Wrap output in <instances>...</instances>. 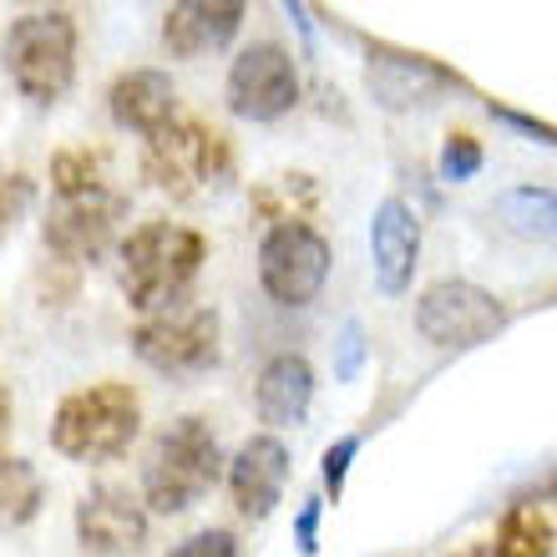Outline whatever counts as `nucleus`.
<instances>
[{
  "label": "nucleus",
  "mask_w": 557,
  "mask_h": 557,
  "mask_svg": "<svg viewBox=\"0 0 557 557\" xmlns=\"http://www.w3.org/2000/svg\"><path fill=\"white\" fill-rule=\"evenodd\" d=\"M208 259V238L188 223L147 219L122 238V294L137 314L188 299L193 278Z\"/></svg>",
  "instance_id": "f257e3e1"
},
{
  "label": "nucleus",
  "mask_w": 557,
  "mask_h": 557,
  "mask_svg": "<svg viewBox=\"0 0 557 557\" xmlns=\"http://www.w3.org/2000/svg\"><path fill=\"white\" fill-rule=\"evenodd\" d=\"M223 476V451L219 431L208 425V416H177L168 421L143 467V507L147 517H177L198 507V502L219 486Z\"/></svg>",
  "instance_id": "f03ea898"
},
{
  "label": "nucleus",
  "mask_w": 557,
  "mask_h": 557,
  "mask_svg": "<svg viewBox=\"0 0 557 557\" xmlns=\"http://www.w3.org/2000/svg\"><path fill=\"white\" fill-rule=\"evenodd\" d=\"M143 436V396L127 381H97L82 385L72 396H61L51 416V446L66 461L97 467V461H117L127 446Z\"/></svg>",
  "instance_id": "7ed1b4c3"
},
{
  "label": "nucleus",
  "mask_w": 557,
  "mask_h": 557,
  "mask_svg": "<svg viewBox=\"0 0 557 557\" xmlns=\"http://www.w3.org/2000/svg\"><path fill=\"white\" fill-rule=\"evenodd\" d=\"M76 46H82V26H76L72 11H26L15 15L11 30H5V76L11 87L36 107L61 102L76 82Z\"/></svg>",
  "instance_id": "20e7f679"
},
{
  "label": "nucleus",
  "mask_w": 557,
  "mask_h": 557,
  "mask_svg": "<svg viewBox=\"0 0 557 557\" xmlns=\"http://www.w3.org/2000/svg\"><path fill=\"white\" fill-rule=\"evenodd\" d=\"M143 177L168 198H198L234 177V143L203 117H177L143 143Z\"/></svg>",
  "instance_id": "39448f33"
},
{
  "label": "nucleus",
  "mask_w": 557,
  "mask_h": 557,
  "mask_svg": "<svg viewBox=\"0 0 557 557\" xmlns=\"http://www.w3.org/2000/svg\"><path fill=\"white\" fill-rule=\"evenodd\" d=\"M133 355L147 370H158L168 381H188V375H203V370L219 366L223 355V324L213 305H198V299H177V305H162L152 314H137L133 324Z\"/></svg>",
  "instance_id": "423d86ee"
},
{
  "label": "nucleus",
  "mask_w": 557,
  "mask_h": 557,
  "mask_svg": "<svg viewBox=\"0 0 557 557\" xmlns=\"http://www.w3.org/2000/svg\"><path fill=\"white\" fill-rule=\"evenodd\" d=\"M507 320H512V309L471 278H436L416 299V330L436 350H476L492 335H502Z\"/></svg>",
  "instance_id": "0eeeda50"
},
{
  "label": "nucleus",
  "mask_w": 557,
  "mask_h": 557,
  "mask_svg": "<svg viewBox=\"0 0 557 557\" xmlns=\"http://www.w3.org/2000/svg\"><path fill=\"white\" fill-rule=\"evenodd\" d=\"M330 269H335V249L314 223H278L259 244V284L274 305L299 309L320 299Z\"/></svg>",
  "instance_id": "6e6552de"
},
{
  "label": "nucleus",
  "mask_w": 557,
  "mask_h": 557,
  "mask_svg": "<svg viewBox=\"0 0 557 557\" xmlns=\"http://www.w3.org/2000/svg\"><path fill=\"white\" fill-rule=\"evenodd\" d=\"M299 107V66L289 46L253 41L228 66V112L244 122H278Z\"/></svg>",
  "instance_id": "1a4fd4ad"
},
{
  "label": "nucleus",
  "mask_w": 557,
  "mask_h": 557,
  "mask_svg": "<svg viewBox=\"0 0 557 557\" xmlns=\"http://www.w3.org/2000/svg\"><path fill=\"white\" fill-rule=\"evenodd\" d=\"M366 87L385 112H411V107H431L446 91L467 87V76L451 72L446 61L425 57V51L366 41Z\"/></svg>",
  "instance_id": "9d476101"
},
{
  "label": "nucleus",
  "mask_w": 557,
  "mask_h": 557,
  "mask_svg": "<svg viewBox=\"0 0 557 557\" xmlns=\"http://www.w3.org/2000/svg\"><path fill=\"white\" fill-rule=\"evenodd\" d=\"M122 213H127V198L112 188L91 193V198H57L41 223V244L51 249L57 264H72V269L97 264L112 249V238H117Z\"/></svg>",
  "instance_id": "9b49d317"
},
{
  "label": "nucleus",
  "mask_w": 557,
  "mask_h": 557,
  "mask_svg": "<svg viewBox=\"0 0 557 557\" xmlns=\"http://www.w3.org/2000/svg\"><path fill=\"white\" fill-rule=\"evenodd\" d=\"M72 528L87 557H137L147 547V507L137 492L107 482L76 502Z\"/></svg>",
  "instance_id": "f8f14e48"
},
{
  "label": "nucleus",
  "mask_w": 557,
  "mask_h": 557,
  "mask_svg": "<svg viewBox=\"0 0 557 557\" xmlns=\"http://www.w3.org/2000/svg\"><path fill=\"white\" fill-rule=\"evenodd\" d=\"M289 471H294V456H289V446H284L274 431H259V436H249L234 451L228 471H223V476H228L234 512L244 517V522H264V517L278 507V497H284Z\"/></svg>",
  "instance_id": "ddd939ff"
},
{
  "label": "nucleus",
  "mask_w": 557,
  "mask_h": 557,
  "mask_svg": "<svg viewBox=\"0 0 557 557\" xmlns=\"http://www.w3.org/2000/svg\"><path fill=\"white\" fill-rule=\"evenodd\" d=\"M416 264H421V219L406 198H381L370 219V274L385 299H400L411 289Z\"/></svg>",
  "instance_id": "4468645a"
},
{
  "label": "nucleus",
  "mask_w": 557,
  "mask_h": 557,
  "mask_svg": "<svg viewBox=\"0 0 557 557\" xmlns=\"http://www.w3.org/2000/svg\"><path fill=\"white\" fill-rule=\"evenodd\" d=\"M249 5L244 0H177L162 11V46L177 61H198L208 51L234 46Z\"/></svg>",
  "instance_id": "2eb2a0df"
},
{
  "label": "nucleus",
  "mask_w": 557,
  "mask_h": 557,
  "mask_svg": "<svg viewBox=\"0 0 557 557\" xmlns=\"http://www.w3.org/2000/svg\"><path fill=\"white\" fill-rule=\"evenodd\" d=\"M107 112L117 127L137 137L162 133L168 122H177V87L173 76L158 72V66H133V72H117L112 87H107Z\"/></svg>",
  "instance_id": "dca6fc26"
},
{
  "label": "nucleus",
  "mask_w": 557,
  "mask_h": 557,
  "mask_svg": "<svg viewBox=\"0 0 557 557\" xmlns=\"http://www.w3.org/2000/svg\"><path fill=\"white\" fill-rule=\"evenodd\" d=\"M314 400V366L299 350H278L253 381V411L264 425H299Z\"/></svg>",
  "instance_id": "f3484780"
},
{
  "label": "nucleus",
  "mask_w": 557,
  "mask_h": 557,
  "mask_svg": "<svg viewBox=\"0 0 557 557\" xmlns=\"http://www.w3.org/2000/svg\"><path fill=\"white\" fill-rule=\"evenodd\" d=\"M497 223L507 234L528 238V244H547L557 238V193L553 188H537V183H522V188H507L492 203Z\"/></svg>",
  "instance_id": "a211bd4d"
},
{
  "label": "nucleus",
  "mask_w": 557,
  "mask_h": 557,
  "mask_svg": "<svg viewBox=\"0 0 557 557\" xmlns=\"http://www.w3.org/2000/svg\"><path fill=\"white\" fill-rule=\"evenodd\" d=\"M46 507V482L26 456H0V532L30 528Z\"/></svg>",
  "instance_id": "6ab92c4d"
},
{
  "label": "nucleus",
  "mask_w": 557,
  "mask_h": 557,
  "mask_svg": "<svg viewBox=\"0 0 557 557\" xmlns=\"http://www.w3.org/2000/svg\"><path fill=\"white\" fill-rule=\"evenodd\" d=\"M51 193L57 198H91V193H107L112 183V158L107 147H91V143H76V147H57L51 158Z\"/></svg>",
  "instance_id": "aec40b11"
},
{
  "label": "nucleus",
  "mask_w": 557,
  "mask_h": 557,
  "mask_svg": "<svg viewBox=\"0 0 557 557\" xmlns=\"http://www.w3.org/2000/svg\"><path fill=\"white\" fill-rule=\"evenodd\" d=\"M553 522L543 517V507L532 502H512L497 522L492 537V557H553Z\"/></svg>",
  "instance_id": "412c9836"
},
{
  "label": "nucleus",
  "mask_w": 557,
  "mask_h": 557,
  "mask_svg": "<svg viewBox=\"0 0 557 557\" xmlns=\"http://www.w3.org/2000/svg\"><path fill=\"white\" fill-rule=\"evenodd\" d=\"M249 203L259 208L264 219H274V228L278 223H305L309 213H314V183H309L305 173H278L249 193Z\"/></svg>",
  "instance_id": "4be33fe9"
},
{
  "label": "nucleus",
  "mask_w": 557,
  "mask_h": 557,
  "mask_svg": "<svg viewBox=\"0 0 557 557\" xmlns=\"http://www.w3.org/2000/svg\"><path fill=\"white\" fill-rule=\"evenodd\" d=\"M482 143L471 133H451L446 143H441V177L446 183H467V177H476L482 173Z\"/></svg>",
  "instance_id": "5701e85b"
},
{
  "label": "nucleus",
  "mask_w": 557,
  "mask_h": 557,
  "mask_svg": "<svg viewBox=\"0 0 557 557\" xmlns=\"http://www.w3.org/2000/svg\"><path fill=\"white\" fill-rule=\"evenodd\" d=\"M36 203V183L21 168H0V234H11L26 219V208Z\"/></svg>",
  "instance_id": "b1692460"
},
{
  "label": "nucleus",
  "mask_w": 557,
  "mask_h": 557,
  "mask_svg": "<svg viewBox=\"0 0 557 557\" xmlns=\"http://www.w3.org/2000/svg\"><path fill=\"white\" fill-rule=\"evenodd\" d=\"M360 456V436H339L330 451H324L320 461V476H324V492H330V502H339V492H345V476H350V461Z\"/></svg>",
  "instance_id": "393cba45"
},
{
  "label": "nucleus",
  "mask_w": 557,
  "mask_h": 557,
  "mask_svg": "<svg viewBox=\"0 0 557 557\" xmlns=\"http://www.w3.org/2000/svg\"><path fill=\"white\" fill-rule=\"evenodd\" d=\"M168 557H238V537L228 528H203L193 537H183Z\"/></svg>",
  "instance_id": "a878e982"
},
{
  "label": "nucleus",
  "mask_w": 557,
  "mask_h": 557,
  "mask_svg": "<svg viewBox=\"0 0 557 557\" xmlns=\"http://www.w3.org/2000/svg\"><path fill=\"white\" fill-rule=\"evenodd\" d=\"M486 112L497 122H507V127H517V133H528L532 143H547V147H557V127L553 122H543V117H528V112H517V107H507V102H492L486 97Z\"/></svg>",
  "instance_id": "bb28decb"
},
{
  "label": "nucleus",
  "mask_w": 557,
  "mask_h": 557,
  "mask_svg": "<svg viewBox=\"0 0 557 557\" xmlns=\"http://www.w3.org/2000/svg\"><path fill=\"white\" fill-rule=\"evenodd\" d=\"M360 360H366V330L350 320V324H345V335H339L335 375H339V381H355V375H360Z\"/></svg>",
  "instance_id": "cd10ccee"
},
{
  "label": "nucleus",
  "mask_w": 557,
  "mask_h": 557,
  "mask_svg": "<svg viewBox=\"0 0 557 557\" xmlns=\"http://www.w3.org/2000/svg\"><path fill=\"white\" fill-rule=\"evenodd\" d=\"M320 512H324V502L320 497H309L305 502V512H299V522H294V543H299V553L305 557H314V532H320Z\"/></svg>",
  "instance_id": "c85d7f7f"
},
{
  "label": "nucleus",
  "mask_w": 557,
  "mask_h": 557,
  "mask_svg": "<svg viewBox=\"0 0 557 557\" xmlns=\"http://www.w3.org/2000/svg\"><path fill=\"white\" fill-rule=\"evenodd\" d=\"M5 436H11V391L0 381V456H5Z\"/></svg>",
  "instance_id": "c756f323"
},
{
  "label": "nucleus",
  "mask_w": 557,
  "mask_h": 557,
  "mask_svg": "<svg viewBox=\"0 0 557 557\" xmlns=\"http://www.w3.org/2000/svg\"><path fill=\"white\" fill-rule=\"evenodd\" d=\"M456 557H492V543H476V547H467V553H456Z\"/></svg>",
  "instance_id": "7c9ffc66"
}]
</instances>
